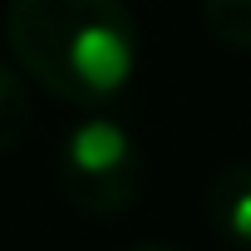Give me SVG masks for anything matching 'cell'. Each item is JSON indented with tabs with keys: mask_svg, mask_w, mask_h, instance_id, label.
Wrapping results in <instances>:
<instances>
[{
	"mask_svg": "<svg viewBox=\"0 0 251 251\" xmlns=\"http://www.w3.org/2000/svg\"><path fill=\"white\" fill-rule=\"evenodd\" d=\"M5 45L25 79L74 108H103L138 69V25L123 0H10Z\"/></svg>",
	"mask_w": 251,
	"mask_h": 251,
	"instance_id": "obj_1",
	"label": "cell"
},
{
	"mask_svg": "<svg viewBox=\"0 0 251 251\" xmlns=\"http://www.w3.org/2000/svg\"><path fill=\"white\" fill-rule=\"evenodd\" d=\"M59 187L84 217H118L143 192V153L108 113H84L59 148Z\"/></svg>",
	"mask_w": 251,
	"mask_h": 251,
	"instance_id": "obj_2",
	"label": "cell"
},
{
	"mask_svg": "<svg viewBox=\"0 0 251 251\" xmlns=\"http://www.w3.org/2000/svg\"><path fill=\"white\" fill-rule=\"evenodd\" d=\"M202 212L226 246L251 251V163H226L212 173L202 192Z\"/></svg>",
	"mask_w": 251,
	"mask_h": 251,
	"instance_id": "obj_3",
	"label": "cell"
},
{
	"mask_svg": "<svg viewBox=\"0 0 251 251\" xmlns=\"http://www.w3.org/2000/svg\"><path fill=\"white\" fill-rule=\"evenodd\" d=\"M25 123H30V89H25V79L15 69L0 64V153L15 148Z\"/></svg>",
	"mask_w": 251,
	"mask_h": 251,
	"instance_id": "obj_4",
	"label": "cell"
},
{
	"mask_svg": "<svg viewBox=\"0 0 251 251\" xmlns=\"http://www.w3.org/2000/svg\"><path fill=\"white\" fill-rule=\"evenodd\" d=\"M202 20L222 45L251 50V0H202Z\"/></svg>",
	"mask_w": 251,
	"mask_h": 251,
	"instance_id": "obj_5",
	"label": "cell"
},
{
	"mask_svg": "<svg viewBox=\"0 0 251 251\" xmlns=\"http://www.w3.org/2000/svg\"><path fill=\"white\" fill-rule=\"evenodd\" d=\"M128 251H177V246H168V241H138V246H128Z\"/></svg>",
	"mask_w": 251,
	"mask_h": 251,
	"instance_id": "obj_6",
	"label": "cell"
}]
</instances>
